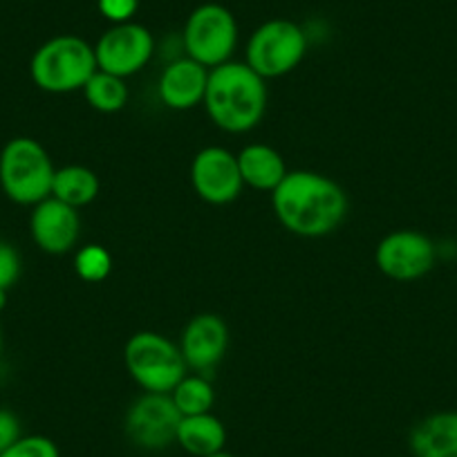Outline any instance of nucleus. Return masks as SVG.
<instances>
[{
	"instance_id": "nucleus-24",
	"label": "nucleus",
	"mask_w": 457,
	"mask_h": 457,
	"mask_svg": "<svg viewBox=\"0 0 457 457\" xmlns=\"http://www.w3.org/2000/svg\"><path fill=\"white\" fill-rule=\"evenodd\" d=\"M101 16L112 25L130 23L139 10V0H96Z\"/></svg>"
},
{
	"instance_id": "nucleus-4",
	"label": "nucleus",
	"mask_w": 457,
	"mask_h": 457,
	"mask_svg": "<svg viewBox=\"0 0 457 457\" xmlns=\"http://www.w3.org/2000/svg\"><path fill=\"white\" fill-rule=\"evenodd\" d=\"M54 164L41 142L14 137L0 151V188L12 202L34 206L52 195Z\"/></svg>"
},
{
	"instance_id": "nucleus-11",
	"label": "nucleus",
	"mask_w": 457,
	"mask_h": 457,
	"mask_svg": "<svg viewBox=\"0 0 457 457\" xmlns=\"http://www.w3.org/2000/svg\"><path fill=\"white\" fill-rule=\"evenodd\" d=\"M193 191L204 202L215 206L231 204L243 193V175L238 157L222 146H206L193 157L191 164Z\"/></svg>"
},
{
	"instance_id": "nucleus-1",
	"label": "nucleus",
	"mask_w": 457,
	"mask_h": 457,
	"mask_svg": "<svg viewBox=\"0 0 457 457\" xmlns=\"http://www.w3.org/2000/svg\"><path fill=\"white\" fill-rule=\"evenodd\" d=\"M278 222L301 238H323L341 227L348 213V195L341 184L316 170H287L271 191Z\"/></svg>"
},
{
	"instance_id": "nucleus-12",
	"label": "nucleus",
	"mask_w": 457,
	"mask_h": 457,
	"mask_svg": "<svg viewBox=\"0 0 457 457\" xmlns=\"http://www.w3.org/2000/svg\"><path fill=\"white\" fill-rule=\"evenodd\" d=\"M29 234H32L34 245L50 256H63L72 252L81 234L79 209L52 195L46 197L34 204L32 215H29Z\"/></svg>"
},
{
	"instance_id": "nucleus-13",
	"label": "nucleus",
	"mask_w": 457,
	"mask_h": 457,
	"mask_svg": "<svg viewBox=\"0 0 457 457\" xmlns=\"http://www.w3.org/2000/svg\"><path fill=\"white\" fill-rule=\"evenodd\" d=\"M228 348V325L218 314H197L187 323L179 341V353L188 370L206 375L215 370Z\"/></svg>"
},
{
	"instance_id": "nucleus-25",
	"label": "nucleus",
	"mask_w": 457,
	"mask_h": 457,
	"mask_svg": "<svg viewBox=\"0 0 457 457\" xmlns=\"http://www.w3.org/2000/svg\"><path fill=\"white\" fill-rule=\"evenodd\" d=\"M21 435L23 430H21L19 417L7 408H0V453L7 451Z\"/></svg>"
},
{
	"instance_id": "nucleus-9",
	"label": "nucleus",
	"mask_w": 457,
	"mask_h": 457,
	"mask_svg": "<svg viewBox=\"0 0 457 457\" xmlns=\"http://www.w3.org/2000/svg\"><path fill=\"white\" fill-rule=\"evenodd\" d=\"M155 54V37L146 25H110L95 43L96 68L114 77H133L148 65Z\"/></svg>"
},
{
	"instance_id": "nucleus-20",
	"label": "nucleus",
	"mask_w": 457,
	"mask_h": 457,
	"mask_svg": "<svg viewBox=\"0 0 457 457\" xmlns=\"http://www.w3.org/2000/svg\"><path fill=\"white\" fill-rule=\"evenodd\" d=\"M175 406H178L179 415H202V412H211L215 403V390L211 386L206 375H187L170 393Z\"/></svg>"
},
{
	"instance_id": "nucleus-10",
	"label": "nucleus",
	"mask_w": 457,
	"mask_h": 457,
	"mask_svg": "<svg viewBox=\"0 0 457 457\" xmlns=\"http://www.w3.org/2000/svg\"><path fill=\"white\" fill-rule=\"evenodd\" d=\"M377 267L381 274L397 283H412L430 274L437 262V247L433 240L415 228H399L393 231L375 252Z\"/></svg>"
},
{
	"instance_id": "nucleus-14",
	"label": "nucleus",
	"mask_w": 457,
	"mask_h": 457,
	"mask_svg": "<svg viewBox=\"0 0 457 457\" xmlns=\"http://www.w3.org/2000/svg\"><path fill=\"white\" fill-rule=\"evenodd\" d=\"M209 68L188 56L173 59L160 74L157 95L170 110H191L204 104Z\"/></svg>"
},
{
	"instance_id": "nucleus-2",
	"label": "nucleus",
	"mask_w": 457,
	"mask_h": 457,
	"mask_svg": "<svg viewBox=\"0 0 457 457\" xmlns=\"http://www.w3.org/2000/svg\"><path fill=\"white\" fill-rule=\"evenodd\" d=\"M204 108L218 129L243 135L256 129L267 110L265 79L247 63L227 61L209 70Z\"/></svg>"
},
{
	"instance_id": "nucleus-6",
	"label": "nucleus",
	"mask_w": 457,
	"mask_h": 457,
	"mask_svg": "<svg viewBox=\"0 0 457 457\" xmlns=\"http://www.w3.org/2000/svg\"><path fill=\"white\" fill-rule=\"evenodd\" d=\"M238 21L220 3H204L188 14L182 29L184 56L213 70L227 63L238 47Z\"/></svg>"
},
{
	"instance_id": "nucleus-17",
	"label": "nucleus",
	"mask_w": 457,
	"mask_h": 457,
	"mask_svg": "<svg viewBox=\"0 0 457 457\" xmlns=\"http://www.w3.org/2000/svg\"><path fill=\"white\" fill-rule=\"evenodd\" d=\"M236 157H238L243 182L256 191L271 193L287 175L283 155L267 144H249Z\"/></svg>"
},
{
	"instance_id": "nucleus-19",
	"label": "nucleus",
	"mask_w": 457,
	"mask_h": 457,
	"mask_svg": "<svg viewBox=\"0 0 457 457\" xmlns=\"http://www.w3.org/2000/svg\"><path fill=\"white\" fill-rule=\"evenodd\" d=\"M83 95H86V101L90 104V108L99 110L104 114L120 112L129 104V86H126V79L114 77V74L104 72V70H96L87 79V83L83 86Z\"/></svg>"
},
{
	"instance_id": "nucleus-3",
	"label": "nucleus",
	"mask_w": 457,
	"mask_h": 457,
	"mask_svg": "<svg viewBox=\"0 0 457 457\" xmlns=\"http://www.w3.org/2000/svg\"><path fill=\"white\" fill-rule=\"evenodd\" d=\"M95 46L74 34L50 38L34 52L29 77L34 86L50 95L83 90L87 79L96 72Z\"/></svg>"
},
{
	"instance_id": "nucleus-22",
	"label": "nucleus",
	"mask_w": 457,
	"mask_h": 457,
	"mask_svg": "<svg viewBox=\"0 0 457 457\" xmlns=\"http://www.w3.org/2000/svg\"><path fill=\"white\" fill-rule=\"evenodd\" d=\"M21 256L14 245L0 240V312L7 305V294L21 278Z\"/></svg>"
},
{
	"instance_id": "nucleus-18",
	"label": "nucleus",
	"mask_w": 457,
	"mask_h": 457,
	"mask_svg": "<svg viewBox=\"0 0 457 457\" xmlns=\"http://www.w3.org/2000/svg\"><path fill=\"white\" fill-rule=\"evenodd\" d=\"M99 188L101 182L95 170L87 169V166L70 164L63 169H56L54 182H52V197L74 206V209H83L96 200Z\"/></svg>"
},
{
	"instance_id": "nucleus-15",
	"label": "nucleus",
	"mask_w": 457,
	"mask_h": 457,
	"mask_svg": "<svg viewBox=\"0 0 457 457\" xmlns=\"http://www.w3.org/2000/svg\"><path fill=\"white\" fill-rule=\"evenodd\" d=\"M415 457H457V411H442L417 421L408 437Z\"/></svg>"
},
{
	"instance_id": "nucleus-23",
	"label": "nucleus",
	"mask_w": 457,
	"mask_h": 457,
	"mask_svg": "<svg viewBox=\"0 0 457 457\" xmlns=\"http://www.w3.org/2000/svg\"><path fill=\"white\" fill-rule=\"evenodd\" d=\"M0 457H61V451L46 435H21Z\"/></svg>"
},
{
	"instance_id": "nucleus-27",
	"label": "nucleus",
	"mask_w": 457,
	"mask_h": 457,
	"mask_svg": "<svg viewBox=\"0 0 457 457\" xmlns=\"http://www.w3.org/2000/svg\"><path fill=\"white\" fill-rule=\"evenodd\" d=\"M0 350H3V329H0Z\"/></svg>"
},
{
	"instance_id": "nucleus-26",
	"label": "nucleus",
	"mask_w": 457,
	"mask_h": 457,
	"mask_svg": "<svg viewBox=\"0 0 457 457\" xmlns=\"http://www.w3.org/2000/svg\"><path fill=\"white\" fill-rule=\"evenodd\" d=\"M209 457H236V455H231V453H227V451H220V453H215V455H209Z\"/></svg>"
},
{
	"instance_id": "nucleus-8",
	"label": "nucleus",
	"mask_w": 457,
	"mask_h": 457,
	"mask_svg": "<svg viewBox=\"0 0 457 457\" xmlns=\"http://www.w3.org/2000/svg\"><path fill=\"white\" fill-rule=\"evenodd\" d=\"M179 420L182 415L170 395L144 393L126 412V437L142 451H166L175 444Z\"/></svg>"
},
{
	"instance_id": "nucleus-7",
	"label": "nucleus",
	"mask_w": 457,
	"mask_h": 457,
	"mask_svg": "<svg viewBox=\"0 0 457 457\" xmlns=\"http://www.w3.org/2000/svg\"><path fill=\"white\" fill-rule=\"evenodd\" d=\"M307 32L289 19H271L258 25L247 43L245 63L262 79L285 77L301 65L307 54Z\"/></svg>"
},
{
	"instance_id": "nucleus-21",
	"label": "nucleus",
	"mask_w": 457,
	"mask_h": 457,
	"mask_svg": "<svg viewBox=\"0 0 457 457\" xmlns=\"http://www.w3.org/2000/svg\"><path fill=\"white\" fill-rule=\"evenodd\" d=\"M74 270H77L79 278L86 283H101L110 276L112 258H110L108 249H104L101 245H86L74 256Z\"/></svg>"
},
{
	"instance_id": "nucleus-16",
	"label": "nucleus",
	"mask_w": 457,
	"mask_h": 457,
	"mask_svg": "<svg viewBox=\"0 0 457 457\" xmlns=\"http://www.w3.org/2000/svg\"><path fill=\"white\" fill-rule=\"evenodd\" d=\"M175 444L191 457L215 455L227 446V428L213 412L182 417Z\"/></svg>"
},
{
	"instance_id": "nucleus-5",
	"label": "nucleus",
	"mask_w": 457,
	"mask_h": 457,
	"mask_svg": "<svg viewBox=\"0 0 457 457\" xmlns=\"http://www.w3.org/2000/svg\"><path fill=\"white\" fill-rule=\"evenodd\" d=\"M124 363L135 384L146 393L170 395L188 370L178 345L164 334L148 332V329L129 338Z\"/></svg>"
}]
</instances>
